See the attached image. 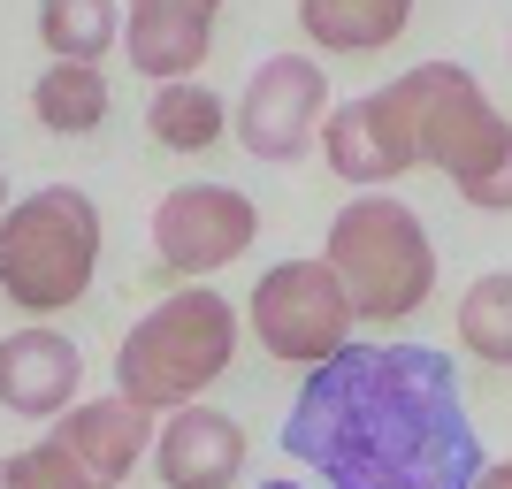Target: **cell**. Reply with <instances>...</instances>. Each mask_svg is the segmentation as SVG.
<instances>
[{"instance_id":"12","label":"cell","mask_w":512,"mask_h":489,"mask_svg":"<svg viewBox=\"0 0 512 489\" xmlns=\"http://www.w3.org/2000/svg\"><path fill=\"white\" fill-rule=\"evenodd\" d=\"M321 161L344 176V184H390V176L421 169L406 146V123L383 92H360V100H337L329 130H321Z\"/></svg>"},{"instance_id":"18","label":"cell","mask_w":512,"mask_h":489,"mask_svg":"<svg viewBox=\"0 0 512 489\" xmlns=\"http://www.w3.org/2000/svg\"><path fill=\"white\" fill-rule=\"evenodd\" d=\"M459 344H467L482 367H512V268L474 276L459 298Z\"/></svg>"},{"instance_id":"5","label":"cell","mask_w":512,"mask_h":489,"mask_svg":"<svg viewBox=\"0 0 512 489\" xmlns=\"http://www.w3.org/2000/svg\"><path fill=\"white\" fill-rule=\"evenodd\" d=\"M100 276V207L77 184H46L0 222V291L23 314H62Z\"/></svg>"},{"instance_id":"7","label":"cell","mask_w":512,"mask_h":489,"mask_svg":"<svg viewBox=\"0 0 512 489\" xmlns=\"http://www.w3.org/2000/svg\"><path fill=\"white\" fill-rule=\"evenodd\" d=\"M329 115V69L314 54H268L237 92V146L253 161H306Z\"/></svg>"},{"instance_id":"11","label":"cell","mask_w":512,"mask_h":489,"mask_svg":"<svg viewBox=\"0 0 512 489\" xmlns=\"http://www.w3.org/2000/svg\"><path fill=\"white\" fill-rule=\"evenodd\" d=\"M245 467V428L222 405H184L161 421V444H153V474L169 489H230Z\"/></svg>"},{"instance_id":"13","label":"cell","mask_w":512,"mask_h":489,"mask_svg":"<svg viewBox=\"0 0 512 489\" xmlns=\"http://www.w3.org/2000/svg\"><path fill=\"white\" fill-rule=\"evenodd\" d=\"M54 436L69 444V459H77L100 489H123L130 474H138V459L161 444L153 413H146V405H130V398H85L69 421H54Z\"/></svg>"},{"instance_id":"6","label":"cell","mask_w":512,"mask_h":489,"mask_svg":"<svg viewBox=\"0 0 512 489\" xmlns=\"http://www.w3.org/2000/svg\"><path fill=\"white\" fill-rule=\"evenodd\" d=\"M245 321H253V337H260L268 360L314 375V367L352 352L360 306H352V291H344V276L329 260H276V268L253 283V298H245Z\"/></svg>"},{"instance_id":"15","label":"cell","mask_w":512,"mask_h":489,"mask_svg":"<svg viewBox=\"0 0 512 489\" xmlns=\"http://www.w3.org/2000/svg\"><path fill=\"white\" fill-rule=\"evenodd\" d=\"M31 107H39V123L54 130V138H85V130L107 123V69L54 62L39 85H31Z\"/></svg>"},{"instance_id":"1","label":"cell","mask_w":512,"mask_h":489,"mask_svg":"<svg viewBox=\"0 0 512 489\" xmlns=\"http://www.w3.org/2000/svg\"><path fill=\"white\" fill-rule=\"evenodd\" d=\"M283 451L329 489H474L490 474L459 367L436 344H352L291 398Z\"/></svg>"},{"instance_id":"10","label":"cell","mask_w":512,"mask_h":489,"mask_svg":"<svg viewBox=\"0 0 512 489\" xmlns=\"http://www.w3.org/2000/svg\"><path fill=\"white\" fill-rule=\"evenodd\" d=\"M123 54L138 77L161 85H199V62L214 54V0H130Z\"/></svg>"},{"instance_id":"8","label":"cell","mask_w":512,"mask_h":489,"mask_svg":"<svg viewBox=\"0 0 512 489\" xmlns=\"http://www.w3.org/2000/svg\"><path fill=\"white\" fill-rule=\"evenodd\" d=\"M260 237V207L237 184H176L153 207V253L176 276H214Z\"/></svg>"},{"instance_id":"20","label":"cell","mask_w":512,"mask_h":489,"mask_svg":"<svg viewBox=\"0 0 512 489\" xmlns=\"http://www.w3.org/2000/svg\"><path fill=\"white\" fill-rule=\"evenodd\" d=\"M474 489H512V459H490V474H482Z\"/></svg>"},{"instance_id":"3","label":"cell","mask_w":512,"mask_h":489,"mask_svg":"<svg viewBox=\"0 0 512 489\" xmlns=\"http://www.w3.org/2000/svg\"><path fill=\"white\" fill-rule=\"evenodd\" d=\"M230 360H237V306L192 283L130 321L123 352H115V398L146 405V413H184V405H199L207 383L230 375Z\"/></svg>"},{"instance_id":"16","label":"cell","mask_w":512,"mask_h":489,"mask_svg":"<svg viewBox=\"0 0 512 489\" xmlns=\"http://www.w3.org/2000/svg\"><path fill=\"white\" fill-rule=\"evenodd\" d=\"M146 130H153V146H169V153H207V146H222L230 107L207 85H161L146 107Z\"/></svg>"},{"instance_id":"4","label":"cell","mask_w":512,"mask_h":489,"mask_svg":"<svg viewBox=\"0 0 512 489\" xmlns=\"http://www.w3.org/2000/svg\"><path fill=\"white\" fill-rule=\"evenodd\" d=\"M321 260L344 276L360 321H406L436 291V237H428V222L406 199H390V192H360L352 207H337Z\"/></svg>"},{"instance_id":"2","label":"cell","mask_w":512,"mask_h":489,"mask_svg":"<svg viewBox=\"0 0 512 489\" xmlns=\"http://www.w3.org/2000/svg\"><path fill=\"white\" fill-rule=\"evenodd\" d=\"M383 100L406 123L413 161L444 169L459 199L482 214H512V123L490 107V92L474 85L459 62H421L406 77H390Z\"/></svg>"},{"instance_id":"9","label":"cell","mask_w":512,"mask_h":489,"mask_svg":"<svg viewBox=\"0 0 512 489\" xmlns=\"http://www.w3.org/2000/svg\"><path fill=\"white\" fill-rule=\"evenodd\" d=\"M85 390V352L54 321H23L0 337V405L16 421H69Z\"/></svg>"},{"instance_id":"17","label":"cell","mask_w":512,"mask_h":489,"mask_svg":"<svg viewBox=\"0 0 512 489\" xmlns=\"http://www.w3.org/2000/svg\"><path fill=\"white\" fill-rule=\"evenodd\" d=\"M130 31V8H107V0H46L39 8V39L54 46V62H92Z\"/></svg>"},{"instance_id":"19","label":"cell","mask_w":512,"mask_h":489,"mask_svg":"<svg viewBox=\"0 0 512 489\" xmlns=\"http://www.w3.org/2000/svg\"><path fill=\"white\" fill-rule=\"evenodd\" d=\"M8 489H100L77 459H69L62 436H39V444H23L8 459Z\"/></svg>"},{"instance_id":"14","label":"cell","mask_w":512,"mask_h":489,"mask_svg":"<svg viewBox=\"0 0 512 489\" xmlns=\"http://www.w3.org/2000/svg\"><path fill=\"white\" fill-rule=\"evenodd\" d=\"M406 23V0H299V31L321 54H375V46L406 39Z\"/></svg>"}]
</instances>
